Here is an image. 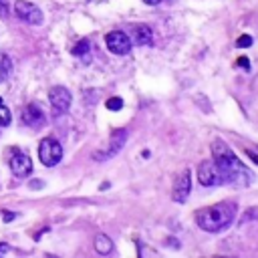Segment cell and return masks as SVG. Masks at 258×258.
<instances>
[{
	"label": "cell",
	"instance_id": "5",
	"mask_svg": "<svg viewBox=\"0 0 258 258\" xmlns=\"http://www.w3.org/2000/svg\"><path fill=\"white\" fill-rule=\"evenodd\" d=\"M14 14L20 18V20H24V22H28V24H42V10L38 8V6H34L32 2H26V0H18L16 4H14Z\"/></svg>",
	"mask_w": 258,
	"mask_h": 258
},
{
	"label": "cell",
	"instance_id": "2",
	"mask_svg": "<svg viewBox=\"0 0 258 258\" xmlns=\"http://www.w3.org/2000/svg\"><path fill=\"white\" fill-rule=\"evenodd\" d=\"M236 218V204L234 202H220L210 208H202L196 212V222L204 232H222L226 230Z\"/></svg>",
	"mask_w": 258,
	"mask_h": 258
},
{
	"label": "cell",
	"instance_id": "8",
	"mask_svg": "<svg viewBox=\"0 0 258 258\" xmlns=\"http://www.w3.org/2000/svg\"><path fill=\"white\" fill-rule=\"evenodd\" d=\"M10 169H12V173L16 177H26V175L32 173V161H30V157L26 153L14 149L12 157H10Z\"/></svg>",
	"mask_w": 258,
	"mask_h": 258
},
{
	"label": "cell",
	"instance_id": "10",
	"mask_svg": "<svg viewBox=\"0 0 258 258\" xmlns=\"http://www.w3.org/2000/svg\"><path fill=\"white\" fill-rule=\"evenodd\" d=\"M189 189H191V173H189V169H185L173 181V200L183 204L187 200V196H189Z\"/></svg>",
	"mask_w": 258,
	"mask_h": 258
},
{
	"label": "cell",
	"instance_id": "18",
	"mask_svg": "<svg viewBox=\"0 0 258 258\" xmlns=\"http://www.w3.org/2000/svg\"><path fill=\"white\" fill-rule=\"evenodd\" d=\"M236 44H238L240 48H248V46L252 44V36H248V34H244V36H240V38L236 40Z\"/></svg>",
	"mask_w": 258,
	"mask_h": 258
},
{
	"label": "cell",
	"instance_id": "7",
	"mask_svg": "<svg viewBox=\"0 0 258 258\" xmlns=\"http://www.w3.org/2000/svg\"><path fill=\"white\" fill-rule=\"evenodd\" d=\"M48 101H50V107L54 109V113H67L73 99H71L69 89H64V87H52L48 91Z\"/></svg>",
	"mask_w": 258,
	"mask_h": 258
},
{
	"label": "cell",
	"instance_id": "21",
	"mask_svg": "<svg viewBox=\"0 0 258 258\" xmlns=\"http://www.w3.org/2000/svg\"><path fill=\"white\" fill-rule=\"evenodd\" d=\"M246 155H248V157H250L254 163H258V153H254L252 149H246Z\"/></svg>",
	"mask_w": 258,
	"mask_h": 258
},
{
	"label": "cell",
	"instance_id": "11",
	"mask_svg": "<svg viewBox=\"0 0 258 258\" xmlns=\"http://www.w3.org/2000/svg\"><path fill=\"white\" fill-rule=\"evenodd\" d=\"M129 34H131V38H133V42H135L137 46H149V44L153 42L151 28L145 26V24H135V26H131Z\"/></svg>",
	"mask_w": 258,
	"mask_h": 258
},
{
	"label": "cell",
	"instance_id": "15",
	"mask_svg": "<svg viewBox=\"0 0 258 258\" xmlns=\"http://www.w3.org/2000/svg\"><path fill=\"white\" fill-rule=\"evenodd\" d=\"M89 48H91L89 40H87V38H83V40H79V42L73 46V54H75V56H85V54L89 52Z\"/></svg>",
	"mask_w": 258,
	"mask_h": 258
},
{
	"label": "cell",
	"instance_id": "3",
	"mask_svg": "<svg viewBox=\"0 0 258 258\" xmlns=\"http://www.w3.org/2000/svg\"><path fill=\"white\" fill-rule=\"evenodd\" d=\"M38 157H40V163L46 165V167H52L56 165L60 159H62V147L56 139L52 137H44L38 145Z\"/></svg>",
	"mask_w": 258,
	"mask_h": 258
},
{
	"label": "cell",
	"instance_id": "16",
	"mask_svg": "<svg viewBox=\"0 0 258 258\" xmlns=\"http://www.w3.org/2000/svg\"><path fill=\"white\" fill-rule=\"evenodd\" d=\"M10 121H12V115H10V109L2 103V99H0V127H6V125H10Z\"/></svg>",
	"mask_w": 258,
	"mask_h": 258
},
{
	"label": "cell",
	"instance_id": "24",
	"mask_svg": "<svg viewBox=\"0 0 258 258\" xmlns=\"http://www.w3.org/2000/svg\"><path fill=\"white\" fill-rule=\"evenodd\" d=\"M143 2H145V4H149V6H157L161 0H143Z\"/></svg>",
	"mask_w": 258,
	"mask_h": 258
},
{
	"label": "cell",
	"instance_id": "13",
	"mask_svg": "<svg viewBox=\"0 0 258 258\" xmlns=\"http://www.w3.org/2000/svg\"><path fill=\"white\" fill-rule=\"evenodd\" d=\"M95 250H97L99 254H103V256L111 254V250H113V242H111V238L105 236V234H99V236L95 238Z\"/></svg>",
	"mask_w": 258,
	"mask_h": 258
},
{
	"label": "cell",
	"instance_id": "22",
	"mask_svg": "<svg viewBox=\"0 0 258 258\" xmlns=\"http://www.w3.org/2000/svg\"><path fill=\"white\" fill-rule=\"evenodd\" d=\"M8 250H10V246H8V244H4V242H0V256H4Z\"/></svg>",
	"mask_w": 258,
	"mask_h": 258
},
{
	"label": "cell",
	"instance_id": "17",
	"mask_svg": "<svg viewBox=\"0 0 258 258\" xmlns=\"http://www.w3.org/2000/svg\"><path fill=\"white\" fill-rule=\"evenodd\" d=\"M105 105H107V109H109V111H119V109L123 107V99H119V97H111Z\"/></svg>",
	"mask_w": 258,
	"mask_h": 258
},
{
	"label": "cell",
	"instance_id": "23",
	"mask_svg": "<svg viewBox=\"0 0 258 258\" xmlns=\"http://www.w3.org/2000/svg\"><path fill=\"white\" fill-rule=\"evenodd\" d=\"M2 218H4V222H10V220L14 218V214H8V212H4V214H2Z\"/></svg>",
	"mask_w": 258,
	"mask_h": 258
},
{
	"label": "cell",
	"instance_id": "6",
	"mask_svg": "<svg viewBox=\"0 0 258 258\" xmlns=\"http://www.w3.org/2000/svg\"><path fill=\"white\" fill-rule=\"evenodd\" d=\"M105 42H107V48L113 52V54H127L131 50V38L127 36V32L123 30H113L105 36Z\"/></svg>",
	"mask_w": 258,
	"mask_h": 258
},
{
	"label": "cell",
	"instance_id": "4",
	"mask_svg": "<svg viewBox=\"0 0 258 258\" xmlns=\"http://www.w3.org/2000/svg\"><path fill=\"white\" fill-rule=\"evenodd\" d=\"M198 179L202 185H222L226 183L222 171L218 169V165L214 163V159H206L200 163L198 167Z\"/></svg>",
	"mask_w": 258,
	"mask_h": 258
},
{
	"label": "cell",
	"instance_id": "1",
	"mask_svg": "<svg viewBox=\"0 0 258 258\" xmlns=\"http://www.w3.org/2000/svg\"><path fill=\"white\" fill-rule=\"evenodd\" d=\"M212 159L218 165V169L222 171L226 183H236V185H246L252 179V173L246 165H242V161L234 155V151L220 139H216L212 143Z\"/></svg>",
	"mask_w": 258,
	"mask_h": 258
},
{
	"label": "cell",
	"instance_id": "19",
	"mask_svg": "<svg viewBox=\"0 0 258 258\" xmlns=\"http://www.w3.org/2000/svg\"><path fill=\"white\" fill-rule=\"evenodd\" d=\"M6 16H8V2L0 0V18H6Z\"/></svg>",
	"mask_w": 258,
	"mask_h": 258
},
{
	"label": "cell",
	"instance_id": "9",
	"mask_svg": "<svg viewBox=\"0 0 258 258\" xmlns=\"http://www.w3.org/2000/svg\"><path fill=\"white\" fill-rule=\"evenodd\" d=\"M20 119H22L24 125H28V127H32V129H38V127H42V125L46 123V117H44L42 109H40L36 103L26 105L24 111H22V115H20Z\"/></svg>",
	"mask_w": 258,
	"mask_h": 258
},
{
	"label": "cell",
	"instance_id": "14",
	"mask_svg": "<svg viewBox=\"0 0 258 258\" xmlns=\"http://www.w3.org/2000/svg\"><path fill=\"white\" fill-rule=\"evenodd\" d=\"M12 75V60L8 54L0 52V83H4Z\"/></svg>",
	"mask_w": 258,
	"mask_h": 258
},
{
	"label": "cell",
	"instance_id": "20",
	"mask_svg": "<svg viewBox=\"0 0 258 258\" xmlns=\"http://www.w3.org/2000/svg\"><path fill=\"white\" fill-rule=\"evenodd\" d=\"M248 62H250V60H248V58H246V56H242V58H238V64H240V67H244V69H246V71H248V69H250V64H248Z\"/></svg>",
	"mask_w": 258,
	"mask_h": 258
},
{
	"label": "cell",
	"instance_id": "12",
	"mask_svg": "<svg viewBox=\"0 0 258 258\" xmlns=\"http://www.w3.org/2000/svg\"><path fill=\"white\" fill-rule=\"evenodd\" d=\"M125 139H127V131L125 129H119V131H115L113 135H111V145H109V149L105 151V153H97L95 157H111V155H115L121 147H123V143H125Z\"/></svg>",
	"mask_w": 258,
	"mask_h": 258
}]
</instances>
